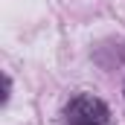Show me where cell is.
Instances as JSON below:
<instances>
[{
	"instance_id": "6da1fadb",
	"label": "cell",
	"mask_w": 125,
	"mask_h": 125,
	"mask_svg": "<svg viewBox=\"0 0 125 125\" xmlns=\"http://www.w3.org/2000/svg\"><path fill=\"white\" fill-rule=\"evenodd\" d=\"M64 125H111L108 105L93 93H79L64 105Z\"/></svg>"
}]
</instances>
